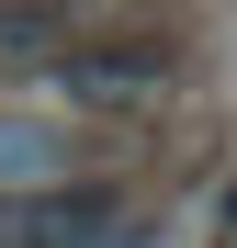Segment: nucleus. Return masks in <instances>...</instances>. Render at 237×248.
<instances>
[{
	"mask_svg": "<svg viewBox=\"0 0 237 248\" xmlns=\"http://www.w3.org/2000/svg\"><path fill=\"white\" fill-rule=\"evenodd\" d=\"M46 91H57V102H79V113L170 102V91H181V46H170V34H102V46L46 57Z\"/></svg>",
	"mask_w": 237,
	"mask_h": 248,
	"instance_id": "obj_1",
	"label": "nucleus"
},
{
	"mask_svg": "<svg viewBox=\"0 0 237 248\" xmlns=\"http://www.w3.org/2000/svg\"><path fill=\"white\" fill-rule=\"evenodd\" d=\"M102 226H125V181H23L0 192V248H91Z\"/></svg>",
	"mask_w": 237,
	"mask_h": 248,
	"instance_id": "obj_2",
	"label": "nucleus"
},
{
	"mask_svg": "<svg viewBox=\"0 0 237 248\" xmlns=\"http://www.w3.org/2000/svg\"><path fill=\"white\" fill-rule=\"evenodd\" d=\"M0 12H12V23H34L46 46H91V34H113L136 0H0Z\"/></svg>",
	"mask_w": 237,
	"mask_h": 248,
	"instance_id": "obj_3",
	"label": "nucleus"
},
{
	"mask_svg": "<svg viewBox=\"0 0 237 248\" xmlns=\"http://www.w3.org/2000/svg\"><path fill=\"white\" fill-rule=\"evenodd\" d=\"M57 147H68V136H46V124H0V192L57 181Z\"/></svg>",
	"mask_w": 237,
	"mask_h": 248,
	"instance_id": "obj_4",
	"label": "nucleus"
}]
</instances>
